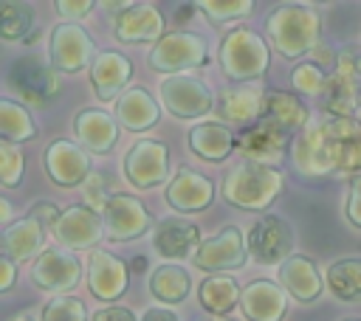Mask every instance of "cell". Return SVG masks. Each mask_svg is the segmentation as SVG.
I'll return each instance as SVG.
<instances>
[{
	"mask_svg": "<svg viewBox=\"0 0 361 321\" xmlns=\"http://www.w3.org/2000/svg\"><path fill=\"white\" fill-rule=\"evenodd\" d=\"M293 166L307 177L361 175V121L327 115L305 127L293 138Z\"/></svg>",
	"mask_w": 361,
	"mask_h": 321,
	"instance_id": "cell-1",
	"label": "cell"
},
{
	"mask_svg": "<svg viewBox=\"0 0 361 321\" xmlns=\"http://www.w3.org/2000/svg\"><path fill=\"white\" fill-rule=\"evenodd\" d=\"M265 31L274 51L285 59H299L322 45V17L302 3L276 6L265 20Z\"/></svg>",
	"mask_w": 361,
	"mask_h": 321,
	"instance_id": "cell-2",
	"label": "cell"
},
{
	"mask_svg": "<svg viewBox=\"0 0 361 321\" xmlns=\"http://www.w3.org/2000/svg\"><path fill=\"white\" fill-rule=\"evenodd\" d=\"M282 172L276 166H262L251 160H240L223 180V200L243 211H265L282 194Z\"/></svg>",
	"mask_w": 361,
	"mask_h": 321,
	"instance_id": "cell-3",
	"label": "cell"
},
{
	"mask_svg": "<svg viewBox=\"0 0 361 321\" xmlns=\"http://www.w3.org/2000/svg\"><path fill=\"white\" fill-rule=\"evenodd\" d=\"M271 62V51L259 34L251 28H231L220 42V70L228 82H254L262 79Z\"/></svg>",
	"mask_w": 361,
	"mask_h": 321,
	"instance_id": "cell-4",
	"label": "cell"
},
{
	"mask_svg": "<svg viewBox=\"0 0 361 321\" xmlns=\"http://www.w3.org/2000/svg\"><path fill=\"white\" fill-rule=\"evenodd\" d=\"M206 56H209V48H206V39L200 34L175 31V34H166L161 42L152 45V51L147 54V65L155 73L175 76V73H183L189 68L206 65L209 62Z\"/></svg>",
	"mask_w": 361,
	"mask_h": 321,
	"instance_id": "cell-5",
	"label": "cell"
},
{
	"mask_svg": "<svg viewBox=\"0 0 361 321\" xmlns=\"http://www.w3.org/2000/svg\"><path fill=\"white\" fill-rule=\"evenodd\" d=\"M8 87L25 101L45 107L59 93V70L51 62H42V56L25 54L17 56L8 68Z\"/></svg>",
	"mask_w": 361,
	"mask_h": 321,
	"instance_id": "cell-6",
	"label": "cell"
},
{
	"mask_svg": "<svg viewBox=\"0 0 361 321\" xmlns=\"http://www.w3.org/2000/svg\"><path fill=\"white\" fill-rule=\"evenodd\" d=\"M161 104L175 118H200L214 110L209 84L192 73H175L161 82Z\"/></svg>",
	"mask_w": 361,
	"mask_h": 321,
	"instance_id": "cell-7",
	"label": "cell"
},
{
	"mask_svg": "<svg viewBox=\"0 0 361 321\" xmlns=\"http://www.w3.org/2000/svg\"><path fill=\"white\" fill-rule=\"evenodd\" d=\"M245 253H248V245H245L243 231L237 225H226L197 245V251L192 253V262L195 268L214 276V273L240 270L245 265Z\"/></svg>",
	"mask_w": 361,
	"mask_h": 321,
	"instance_id": "cell-8",
	"label": "cell"
},
{
	"mask_svg": "<svg viewBox=\"0 0 361 321\" xmlns=\"http://www.w3.org/2000/svg\"><path fill=\"white\" fill-rule=\"evenodd\" d=\"M48 59L59 73H79L93 65V39L76 23H56L48 39Z\"/></svg>",
	"mask_w": 361,
	"mask_h": 321,
	"instance_id": "cell-9",
	"label": "cell"
},
{
	"mask_svg": "<svg viewBox=\"0 0 361 321\" xmlns=\"http://www.w3.org/2000/svg\"><path fill=\"white\" fill-rule=\"evenodd\" d=\"M124 177L135 189H155L169 177V146L155 138L133 144L124 155Z\"/></svg>",
	"mask_w": 361,
	"mask_h": 321,
	"instance_id": "cell-10",
	"label": "cell"
},
{
	"mask_svg": "<svg viewBox=\"0 0 361 321\" xmlns=\"http://www.w3.org/2000/svg\"><path fill=\"white\" fill-rule=\"evenodd\" d=\"M245 245H248V253L254 256V262H259V265L279 262L282 265L288 256H293V225L282 217L265 214L248 228Z\"/></svg>",
	"mask_w": 361,
	"mask_h": 321,
	"instance_id": "cell-11",
	"label": "cell"
},
{
	"mask_svg": "<svg viewBox=\"0 0 361 321\" xmlns=\"http://www.w3.org/2000/svg\"><path fill=\"white\" fill-rule=\"evenodd\" d=\"M82 279V262L65 248H45L31 265V282L56 296H68Z\"/></svg>",
	"mask_w": 361,
	"mask_h": 321,
	"instance_id": "cell-12",
	"label": "cell"
},
{
	"mask_svg": "<svg viewBox=\"0 0 361 321\" xmlns=\"http://www.w3.org/2000/svg\"><path fill=\"white\" fill-rule=\"evenodd\" d=\"M290 144V132H285L279 124L271 118H259L248 130H240L237 135V152L243 160L262 163V166H276L285 158V149Z\"/></svg>",
	"mask_w": 361,
	"mask_h": 321,
	"instance_id": "cell-13",
	"label": "cell"
},
{
	"mask_svg": "<svg viewBox=\"0 0 361 321\" xmlns=\"http://www.w3.org/2000/svg\"><path fill=\"white\" fill-rule=\"evenodd\" d=\"M104 234L116 242H130V239H138L141 234L149 231V211L144 208V203L133 194H110L104 211Z\"/></svg>",
	"mask_w": 361,
	"mask_h": 321,
	"instance_id": "cell-14",
	"label": "cell"
},
{
	"mask_svg": "<svg viewBox=\"0 0 361 321\" xmlns=\"http://www.w3.org/2000/svg\"><path fill=\"white\" fill-rule=\"evenodd\" d=\"M104 234V217L102 211L90 208V206H68L62 208L56 225H54V237L71 248V251H90L99 245Z\"/></svg>",
	"mask_w": 361,
	"mask_h": 321,
	"instance_id": "cell-15",
	"label": "cell"
},
{
	"mask_svg": "<svg viewBox=\"0 0 361 321\" xmlns=\"http://www.w3.org/2000/svg\"><path fill=\"white\" fill-rule=\"evenodd\" d=\"M262 113H265V93H259L257 87L231 84V87L217 90L214 96V115L226 127L248 130L251 124L262 118Z\"/></svg>",
	"mask_w": 361,
	"mask_h": 321,
	"instance_id": "cell-16",
	"label": "cell"
},
{
	"mask_svg": "<svg viewBox=\"0 0 361 321\" xmlns=\"http://www.w3.org/2000/svg\"><path fill=\"white\" fill-rule=\"evenodd\" d=\"M42 163H45L48 177L56 186H65V189L79 186V183H85L93 175L90 172V155L79 144H73L68 138L51 141L48 149H45V155H42Z\"/></svg>",
	"mask_w": 361,
	"mask_h": 321,
	"instance_id": "cell-17",
	"label": "cell"
},
{
	"mask_svg": "<svg viewBox=\"0 0 361 321\" xmlns=\"http://www.w3.org/2000/svg\"><path fill=\"white\" fill-rule=\"evenodd\" d=\"M113 34L124 45L161 42L166 37L161 8L152 3H130V8H124L118 17H113Z\"/></svg>",
	"mask_w": 361,
	"mask_h": 321,
	"instance_id": "cell-18",
	"label": "cell"
},
{
	"mask_svg": "<svg viewBox=\"0 0 361 321\" xmlns=\"http://www.w3.org/2000/svg\"><path fill=\"white\" fill-rule=\"evenodd\" d=\"M127 276L130 268L113 256L110 251H90L87 259V287L99 301H116L127 290Z\"/></svg>",
	"mask_w": 361,
	"mask_h": 321,
	"instance_id": "cell-19",
	"label": "cell"
},
{
	"mask_svg": "<svg viewBox=\"0 0 361 321\" xmlns=\"http://www.w3.org/2000/svg\"><path fill=\"white\" fill-rule=\"evenodd\" d=\"M240 310L248 321H282L288 313V293L271 279H254L243 287Z\"/></svg>",
	"mask_w": 361,
	"mask_h": 321,
	"instance_id": "cell-20",
	"label": "cell"
},
{
	"mask_svg": "<svg viewBox=\"0 0 361 321\" xmlns=\"http://www.w3.org/2000/svg\"><path fill=\"white\" fill-rule=\"evenodd\" d=\"M212 200H214V183L206 175H197L192 169L175 172V177L166 186V203L180 214L203 211L212 206Z\"/></svg>",
	"mask_w": 361,
	"mask_h": 321,
	"instance_id": "cell-21",
	"label": "cell"
},
{
	"mask_svg": "<svg viewBox=\"0 0 361 321\" xmlns=\"http://www.w3.org/2000/svg\"><path fill=\"white\" fill-rule=\"evenodd\" d=\"M133 76V65L124 54L102 51L90 65V84L99 101H118L124 96V87Z\"/></svg>",
	"mask_w": 361,
	"mask_h": 321,
	"instance_id": "cell-22",
	"label": "cell"
},
{
	"mask_svg": "<svg viewBox=\"0 0 361 321\" xmlns=\"http://www.w3.org/2000/svg\"><path fill=\"white\" fill-rule=\"evenodd\" d=\"M73 132H76V141L79 146L90 155H104L116 146L118 141V124L113 121L110 113L104 110H96V107H87V110H79L76 118H73Z\"/></svg>",
	"mask_w": 361,
	"mask_h": 321,
	"instance_id": "cell-23",
	"label": "cell"
},
{
	"mask_svg": "<svg viewBox=\"0 0 361 321\" xmlns=\"http://www.w3.org/2000/svg\"><path fill=\"white\" fill-rule=\"evenodd\" d=\"M200 242L203 239H200L197 225L189 222V220H183V217H166L152 231V248L166 262H175V259L189 256L192 251H197Z\"/></svg>",
	"mask_w": 361,
	"mask_h": 321,
	"instance_id": "cell-24",
	"label": "cell"
},
{
	"mask_svg": "<svg viewBox=\"0 0 361 321\" xmlns=\"http://www.w3.org/2000/svg\"><path fill=\"white\" fill-rule=\"evenodd\" d=\"M279 284L285 287L288 296H293L302 304H310L324 293L322 273H319L316 262L305 253H293L279 265Z\"/></svg>",
	"mask_w": 361,
	"mask_h": 321,
	"instance_id": "cell-25",
	"label": "cell"
},
{
	"mask_svg": "<svg viewBox=\"0 0 361 321\" xmlns=\"http://www.w3.org/2000/svg\"><path fill=\"white\" fill-rule=\"evenodd\" d=\"M186 141H189V149H192L197 158L212 160V163L226 160V158L234 152V146H237V138L231 135V130H228L226 124H220L217 118H214V121H200V124H195V127L189 130Z\"/></svg>",
	"mask_w": 361,
	"mask_h": 321,
	"instance_id": "cell-26",
	"label": "cell"
},
{
	"mask_svg": "<svg viewBox=\"0 0 361 321\" xmlns=\"http://www.w3.org/2000/svg\"><path fill=\"white\" fill-rule=\"evenodd\" d=\"M161 118V107L144 87H127L124 96L116 101V121L130 132H144L155 127Z\"/></svg>",
	"mask_w": 361,
	"mask_h": 321,
	"instance_id": "cell-27",
	"label": "cell"
},
{
	"mask_svg": "<svg viewBox=\"0 0 361 321\" xmlns=\"http://www.w3.org/2000/svg\"><path fill=\"white\" fill-rule=\"evenodd\" d=\"M3 242V256H8V259H14V262H25V259H37L45 248H42V242H45V228L37 222V220H31L28 214L23 217V220H14L8 228H3V237H0Z\"/></svg>",
	"mask_w": 361,
	"mask_h": 321,
	"instance_id": "cell-28",
	"label": "cell"
},
{
	"mask_svg": "<svg viewBox=\"0 0 361 321\" xmlns=\"http://www.w3.org/2000/svg\"><path fill=\"white\" fill-rule=\"evenodd\" d=\"M243 298V290L237 284L234 276L228 273H214V276H206L200 284H197V301L206 313H212L214 318H228V313L240 304Z\"/></svg>",
	"mask_w": 361,
	"mask_h": 321,
	"instance_id": "cell-29",
	"label": "cell"
},
{
	"mask_svg": "<svg viewBox=\"0 0 361 321\" xmlns=\"http://www.w3.org/2000/svg\"><path fill=\"white\" fill-rule=\"evenodd\" d=\"M262 118H271L279 124L285 132H302L307 127V107L302 104L299 96L285 93V90H268L265 93V113Z\"/></svg>",
	"mask_w": 361,
	"mask_h": 321,
	"instance_id": "cell-30",
	"label": "cell"
},
{
	"mask_svg": "<svg viewBox=\"0 0 361 321\" xmlns=\"http://www.w3.org/2000/svg\"><path fill=\"white\" fill-rule=\"evenodd\" d=\"M358 90H361V79L330 70V84L324 90V113L333 115V118H355Z\"/></svg>",
	"mask_w": 361,
	"mask_h": 321,
	"instance_id": "cell-31",
	"label": "cell"
},
{
	"mask_svg": "<svg viewBox=\"0 0 361 321\" xmlns=\"http://www.w3.org/2000/svg\"><path fill=\"white\" fill-rule=\"evenodd\" d=\"M192 290V279L180 265H158L149 273V293L164 304H180Z\"/></svg>",
	"mask_w": 361,
	"mask_h": 321,
	"instance_id": "cell-32",
	"label": "cell"
},
{
	"mask_svg": "<svg viewBox=\"0 0 361 321\" xmlns=\"http://www.w3.org/2000/svg\"><path fill=\"white\" fill-rule=\"evenodd\" d=\"M327 287L341 301H361V256H347V259L330 262Z\"/></svg>",
	"mask_w": 361,
	"mask_h": 321,
	"instance_id": "cell-33",
	"label": "cell"
},
{
	"mask_svg": "<svg viewBox=\"0 0 361 321\" xmlns=\"http://www.w3.org/2000/svg\"><path fill=\"white\" fill-rule=\"evenodd\" d=\"M0 135L8 144H23L37 138V124L25 104L14 99H0Z\"/></svg>",
	"mask_w": 361,
	"mask_h": 321,
	"instance_id": "cell-34",
	"label": "cell"
},
{
	"mask_svg": "<svg viewBox=\"0 0 361 321\" xmlns=\"http://www.w3.org/2000/svg\"><path fill=\"white\" fill-rule=\"evenodd\" d=\"M31 6L28 3H14V0H6L0 3V37L14 42V39H23L31 28Z\"/></svg>",
	"mask_w": 361,
	"mask_h": 321,
	"instance_id": "cell-35",
	"label": "cell"
},
{
	"mask_svg": "<svg viewBox=\"0 0 361 321\" xmlns=\"http://www.w3.org/2000/svg\"><path fill=\"white\" fill-rule=\"evenodd\" d=\"M23 175H25V155L17 144H8V141H0V183L6 189H14L23 183Z\"/></svg>",
	"mask_w": 361,
	"mask_h": 321,
	"instance_id": "cell-36",
	"label": "cell"
},
{
	"mask_svg": "<svg viewBox=\"0 0 361 321\" xmlns=\"http://www.w3.org/2000/svg\"><path fill=\"white\" fill-rule=\"evenodd\" d=\"M293 87L305 96H324L327 84H330V73H324L316 62H302L293 68V76H290Z\"/></svg>",
	"mask_w": 361,
	"mask_h": 321,
	"instance_id": "cell-37",
	"label": "cell"
},
{
	"mask_svg": "<svg viewBox=\"0 0 361 321\" xmlns=\"http://www.w3.org/2000/svg\"><path fill=\"white\" fill-rule=\"evenodd\" d=\"M39 321H87V310L76 296H54L42 307Z\"/></svg>",
	"mask_w": 361,
	"mask_h": 321,
	"instance_id": "cell-38",
	"label": "cell"
},
{
	"mask_svg": "<svg viewBox=\"0 0 361 321\" xmlns=\"http://www.w3.org/2000/svg\"><path fill=\"white\" fill-rule=\"evenodd\" d=\"M197 8L209 17V23L214 25H223V23H231V20H240L245 14H251L254 3L251 0H231V3H217V0H203L197 3Z\"/></svg>",
	"mask_w": 361,
	"mask_h": 321,
	"instance_id": "cell-39",
	"label": "cell"
},
{
	"mask_svg": "<svg viewBox=\"0 0 361 321\" xmlns=\"http://www.w3.org/2000/svg\"><path fill=\"white\" fill-rule=\"evenodd\" d=\"M338 73L344 76H353V79H361V48L358 45H347L336 54V68Z\"/></svg>",
	"mask_w": 361,
	"mask_h": 321,
	"instance_id": "cell-40",
	"label": "cell"
},
{
	"mask_svg": "<svg viewBox=\"0 0 361 321\" xmlns=\"http://www.w3.org/2000/svg\"><path fill=\"white\" fill-rule=\"evenodd\" d=\"M85 200H87V206L90 208H96V211H104V206H107V200H110V194L104 191V180H102V175H90L85 183Z\"/></svg>",
	"mask_w": 361,
	"mask_h": 321,
	"instance_id": "cell-41",
	"label": "cell"
},
{
	"mask_svg": "<svg viewBox=\"0 0 361 321\" xmlns=\"http://www.w3.org/2000/svg\"><path fill=\"white\" fill-rule=\"evenodd\" d=\"M344 214L347 220L361 228V175H355L350 180V189H347V203H344Z\"/></svg>",
	"mask_w": 361,
	"mask_h": 321,
	"instance_id": "cell-42",
	"label": "cell"
},
{
	"mask_svg": "<svg viewBox=\"0 0 361 321\" xmlns=\"http://www.w3.org/2000/svg\"><path fill=\"white\" fill-rule=\"evenodd\" d=\"M59 214H62V211H59L51 200H39V203H34V206L28 208V217H31V220H37L45 231H54V225H56Z\"/></svg>",
	"mask_w": 361,
	"mask_h": 321,
	"instance_id": "cell-43",
	"label": "cell"
},
{
	"mask_svg": "<svg viewBox=\"0 0 361 321\" xmlns=\"http://www.w3.org/2000/svg\"><path fill=\"white\" fill-rule=\"evenodd\" d=\"M54 8L68 20H79L93 11V0H56Z\"/></svg>",
	"mask_w": 361,
	"mask_h": 321,
	"instance_id": "cell-44",
	"label": "cell"
},
{
	"mask_svg": "<svg viewBox=\"0 0 361 321\" xmlns=\"http://www.w3.org/2000/svg\"><path fill=\"white\" fill-rule=\"evenodd\" d=\"M90 321H135V315L127 307H99Z\"/></svg>",
	"mask_w": 361,
	"mask_h": 321,
	"instance_id": "cell-45",
	"label": "cell"
},
{
	"mask_svg": "<svg viewBox=\"0 0 361 321\" xmlns=\"http://www.w3.org/2000/svg\"><path fill=\"white\" fill-rule=\"evenodd\" d=\"M14 279H17V262L8 259V256H0V290H11L14 287Z\"/></svg>",
	"mask_w": 361,
	"mask_h": 321,
	"instance_id": "cell-46",
	"label": "cell"
},
{
	"mask_svg": "<svg viewBox=\"0 0 361 321\" xmlns=\"http://www.w3.org/2000/svg\"><path fill=\"white\" fill-rule=\"evenodd\" d=\"M310 56L316 59V65H319L322 70H324V68H336V54H333L327 45H319V48H316Z\"/></svg>",
	"mask_w": 361,
	"mask_h": 321,
	"instance_id": "cell-47",
	"label": "cell"
},
{
	"mask_svg": "<svg viewBox=\"0 0 361 321\" xmlns=\"http://www.w3.org/2000/svg\"><path fill=\"white\" fill-rule=\"evenodd\" d=\"M141 321H178V315L172 310H166V307H149L141 315Z\"/></svg>",
	"mask_w": 361,
	"mask_h": 321,
	"instance_id": "cell-48",
	"label": "cell"
},
{
	"mask_svg": "<svg viewBox=\"0 0 361 321\" xmlns=\"http://www.w3.org/2000/svg\"><path fill=\"white\" fill-rule=\"evenodd\" d=\"M0 222H3V228L11 225V206H8L6 197H0Z\"/></svg>",
	"mask_w": 361,
	"mask_h": 321,
	"instance_id": "cell-49",
	"label": "cell"
},
{
	"mask_svg": "<svg viewBox=\"0 0 361 321\" xmlns=\"http://www.w3.org/2000/svg\"><path fill=\"white\" fill-rule=\"evenodd\" d=\"M192 8H195L192 3H186V6H180V8H178V14H175V20H178V23H186V20L192 17Z\"/></svg>",
	"mask_w": 361,
	"mask_h": 321,
	"instance_id": "cell-50",
	"label": "cell"
},
{
	"mask_svg": "<svg viewBox=\"0 0 361 321\" xmlns=\"http://www.w3.org/2000/svg\"><path fill=\"white\" fill-rule=\"evenodd\" d=\"M144 268H147V259H144V256H135L133 265H130V270H135V273H141Z\"/></svg>",
	"mask_w": 361,
	"mask_h": 321,
	"instance_id": "cell-51",
	"label": "cell"
},
{
	"mask_svg": "<svg viewBox=\"0 0 361 321\" xmlns=\"http://www.w3.org/2000/svg\"><path fill=\"white\" fill-rule=\"evenodd\" d=\"M8 321H34V318H31L28 313H17V315H11Z\"/></svg>",
	"mask_w": 361,
	"mask_h": 321,
	"instance_id": "cell-52",
	"label": "cell"
},
{
	"mask_svg": "<svg viewBox=\"0 0 361 321\" xmlns=\"http://www.w3.org/2000/svg\"><path fill=\"white\" fill-rule=\"evenodd\" d=\"M212 321H234V318H212Z\"/></svg>",
	"mask_w": 361,
	"mask_h": 321,
	"instance_id": "cell-53",
	"label": "cell"
},
{
	"mask_svg": "<svg viewBox=\"0 0 361 321\" xmlns=\"http://www.w3.org/2000/svg\"><path fill=\"white\" fill-rule=\"evenodd\" d=\"M358 110H361V90H358Z\"/></svg>",
	"mask_w": 361,
	"mask_h": 321,
	"instance_id": "cell-54",
	"label": "cell"
},
{
	"mask_svg": "<svg viewBox=\"0 0 361 321\" xmlns=\"http://www.w3.org/2000/svg\"><path fill=\"white\" fill-rule=\"evenodd\" d=\"M344 321H361V318H344Z\"/></svg>",
	"mask_w": 361,
	"mask_h": 321,
	"instance_id": "cell-55",
	"label": "cell"
}]
</instances>
